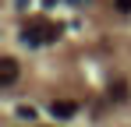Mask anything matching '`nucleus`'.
<instances>
[{"mask_svg":"<svg viewBox=\"0 0 131 127\" xmlns=\"http://www.w3.org/2000/svg\"><path fill=\"white\" fill-rule=\"evenodd\" d=\"M21 39H25V46H50V42L60 39V28L46 18H36L21 28Z\"/></svg>","mask_w":131,"mask_h":127,"instance_id":"f257e3e1","label":"nucleus"},{"mask_svg":"<svg viewBox=\"0 0 131 127\" xmlns=\"http://www.w3.org/2000/svg\"><path fill=\"white\" fill-rule=\"evenodd\" d=\"M14 81H18V60L4 57L0 60V85H14Z\"/></svg>","mask_w":131,"mask_h":127,"instance_id":"f03ea898","label":"nucleus"},{"mask_svg":"<svg viewBox=\"0 0 131 127\" xmlns=\"http://www.w3.org/2000/svg\"><path fill=\"white\" fill-rule=\"evenodd\" d=\"M74 109H78V106H74V103H64V99H53V103H50V113H53L57 120H67V117H74Z\"/></svg>","mask_w":131,"mask_h":127,"instance_id":"7ed1b4c3","label":"nucleus"},{"mask_svg":"<svg viewBox=\"0 0 131 127\" xmlns=\"http://www.w3.org/2000/svg\"><path fill=\"white\" fill-rule=\"evenodd\" d=\"M110 95H117V103H124V95H128V88H124V81L110 85Z\"/></svg>","mask_w":131,"mask_h":127,"instance_id":"20e7f679","label":"nucleus"},{"mask_svg":"<svg viewBox=\"0 0 131 127\" xmlns=\"http://www.w3.org/2000/svg\"><path fill=\"white\" fill-rule=\"evenodd\" d=\"M18 117H21V120H36V109H32V106H18Z\"/></svg>","mask_w":131,"mask_h":127,"instance_id":"39448f33","label":"nucleus"},{"mask_svg":"<svg viewBox=\"0 0 131 127\" xmlns=\"http://www.w3.org/2000/svg\"><path fill=\"white\" fill-rule=\"evenodd\" d=\"M117 7H121V11L128 14V11H131V0H117Z\"/></svg>","mask_w":131,"mask_h":127,"instance_id":"423d86ee","label":"nucleus"}]
</instances>
